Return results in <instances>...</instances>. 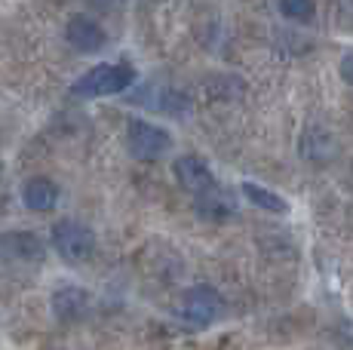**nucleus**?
I'll return each instance as SVG.
<instances>
[{
    "label": "nucleus",
    "mask_w": 353,
    "mask_h": 350,
    "mask_svg": "<svg viewBox=\"0 0 353 350\" xmlns=\"http://www.w3.org/2000/svg\"><path fill=\"white\" fill-rule=\"evenodd\" d=\"M92 6H99V10H111V6H117V0H90Z\"/></svg>",
    "instance_id": "15"
},
{
    "label": "nucleus",
    "mask_w": 353,
    "mask_h": 350,
    "mask_svg": "<svg viewBox=\"0 0 353 350\" xmlns=\"http://www.w3.org/2000/svg\"><path fill=\"white\" fill-rule=\"evenodd\" d=\"M52 249L71 265H83V261H90L96 255V237H92V231L86 225L65 218L52 227Z\"/></svg>",
    "instance_id": "2"
},
{
    "label": "nucleus",
    "mask_w": 353,
    "mask_h": 350,
    "mask_svg": "<svg viewBox=\"0 0 353 350\" xmlns=\"http://www.w3.org/2000/svg\"><path fill=\"white\" fill-rule=\"evenodd\" d=\"M225 313V298L212 286H194L181 295V320L191 326H209Z\"/></svg>",
    "instance_id": "3"
},
{
    "label": "nucleus",
    "mask_w": 353,
    "mask_h": 350,
    "mask_svg": "<svg viewBox=\"0 0 353 350\" xmlns=\"http://www.w3.org/2000/svg\"><path fill=\"white\" fill-rule=\"evenodd\" d=\"M65 40L77 52H99L108 43V34L92 16H71L65 25Z\"/></svg>",
    "instance_id": "6"
},
{
    "label": "nucleus",
    "mask_w": 353,
    "mask_h": 350,
    "mask_svg": "<svg viewBox=\"0 0 353 350\" xmlns=\"http://www.w3.org/2000/svg\"><path fill=\"white\" fill-rule=\"evenodd\" d=\"M0 255L12 261H37L43 258V243L31 231H12L0 237Z\"/></svg>",
    "instance_id": "8"
},
{
    "label": "nucleus",
    "mask_w": 353,
    "mask_h": 350,
    "mask_svg": "<svg viewBox=\"0 0 353 350\" xmlns=\"http://www.w3.org/2000/svg\"><path fill=\"white\" fill-rule=\"evenodd\" d=\"M280 12L292 22H310L316 16L314 0H280Z\"/></svg>",
    "instance_id": "13"
},
{
    "label": "nucleus",
    "mask_w": 353,
    "mask_h": 350,
    "mask_svg": "<svg viewBox=\"0 0 353 350\" xmlns=\"http://www.w3.org/2000/svg\"><path fill=\"white\" fill-rule=\"evenodd\" d=\"M172 172H175V178H179V185L185 187L188 194H203V191H209V187H215V175L212 169H209V163L203 157H196V154H185V157H179L175 160V166H172Z\"/></svg>",
    "instance_id": "5"
},
{
    "label": "nucleus",
    "mask_w": 353,
    "mask_h": 350,
    "mask_svg": "<svg viewBox=\"0 0 353 350\" xmlns=\"http://www.w3.org/2000/svg\"><path fill=\"white\" fill-rule=\"evenodd\" d=\"M301 154L307 160H314V163H325V160L335 154V141L329 138V132L325 130L310 126V130L304 132V138H301Z\"/></svg>",
    "instance_id": "12"
},
{
    "label": "nucleus",
    "mask_w": 353,
    "mask_h": 350,
    "mask_svg": "<svg viewBox=\"0 0 353 350\" xmlns=\"http://www.w3.org/2000/svg\"><path fill=\"white\" fill-rule=\"evenodd\" d=\"M240 191H243V197H246L249 203L258 206V209H264V212H274V215H286L289 212V203L276 191H270V187H261V185H255V181H243Z\"/></svg>",
    "instance_id": "11"
},
{
    "label": "nucleus",
    "mask_w": 353,
    "mask_h": 350,
    "mask_svg": "<svg viewBox=\"0 0 353 350\" xmlns=\"http://www.w3.org/2000/svg\"><path fill=\"white\" fill-rule=\"evenodd\" d=\"M341 77H344V83L353 86V50H347L341 59Z\"/></svg>",
    "instance_id": "14"
},
{
    "label": "nucleus",
    "mask_w": 353,
    "mask_h": 350,
    "mask_svg": "<svg viewBox=\"0 0 353 350\" xmlns=\"http://www.w3.org/2000/svg\"><path fill=\"white\" fill-rule=\"evenodd\" d=\"M126 147L132 157L139 160H157L160 154H166L172 147L169 132L157 123H148V120H132L126 130Z\"/></svg>",
    "instance_id": "4"
},
{
    "label": "nucleus",
    "mask_w": 353,
    "mask_h": 350,
    "mask_svg": "<svg viewBox=\"0 0 353 350\" xmlns=\"http://www.w3.org/2000/svg\"><path fill=\"white\" fill-rule=\"evenodd\" d=\"M0 172H3V166H0Z\"/></svg>",
    "instance_id": "16"
},
{
    "label": "nucleus",
    "mask_w": 353,
    "mask_h": 350,
    "mask_svg": "<svg viewBox=\"0 0 353 350\" xmlns=\"http://www.w3.org/2000/svg\"><path fill=\"white\" fill-rule=\"evenodd\" d=\"M92 307V295L80 286H62L52 292V313L62 322H80L86 320Z\"/></svg>",
    "instance_id": "7"
},
{
    "label": "nucleus",
    "mask_w": 353,
    "mask_h": 350,
    "mask_svg": "<svg viewBox=\"0 0 353 350\" xmlns=\"http://www.w3.org/2000/svg\"><path fill=\"white\" fill-rule=\"evenodd\" d=\"M135 83V71L129 65L117 62V65H96L86 74H80L71 83V96L74 99H101V96H117L126 92Z\"/></svg>",
    "instance_id": "1"
},
{
    "label": "nucleus",
    "mask_w": 353,
    "mask_h": 350,
    "mask_svg": "<svg viewBox=\"0 0 353 350\" xmlns=\"http://www.w3.org/2000/svg\"><path fill=\"white\" fill-rule=\"evenodd\" d=\"M196 215L206 221H228L230 215H234V203H230V197L225 191H221L219 185L209 187V191L196 194Z\"/></svg>",
    "instance_id": "10"
},
{
    "label": "nucleus",
    "mask_w": 353,
    "mask_h": 350,
    "mask_svg": "<svg viewBox=\"0 0 353 350\" xmlns=\"http://www.w3.org/2000/svg\"><path fill=\"white\" fill-rule=\"evenodd\" d=\"M22 203L28 206L31 212H52L59 206V185L52 178H28L22 187Z\"/></svg>",
    "instance_id": "9"
}]
</instances>
